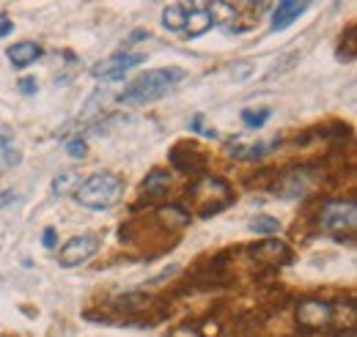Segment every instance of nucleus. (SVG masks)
<instances>
[{
    "instance_id": "nucleus-1",
    "label": "nucleus",
    "mask_w": 357,
    "mask_h": 337,
    "mask_svg": "<svg viewBox=\"0 0 357 337\" xmlns=\"http://www.w3.org/2000/svg\"><path fill=\"white\" fill-rule=\"evenodd\" d=\"M181 77H184V72L176 69V66L143 72L140 77H135L132 83L121 91L119 99L127 102V104H149V102H157V99H162Z\"/></svg>"
},
{
    "instance_id": "nucleus-2",
    "label": "nucleus",
    "mask_w": 357,
    "mask_h": 337,
    "mask_svg": "<svg viewBox=\"0 0 357 337\" xmlns=\"http://www.w3.org/2000/svg\"><path fill=\"white\" fill-rule=\"evenodd\" d=\"M121 195H124V181L116 173H93L91 178H86L77 187V192H75V198L80 201V206L93 211L113 209L121 201Z\"/></svg>"
},
{
    "instance_id": "nucleus-3",
    "label": "nucleus",
    "mask_w": 357,
    "mask_h": 337,
    "mask_svg": "<svg viewBox=\"0 0 357 337\" xmlns=\"http://www.w3.org/2000/svg\"><path fill=\"white\" fill-rule=\"evenodd\" d=\"M190 195H192V201H195L198 217H204V219L215 217L218 211H223L225 206L234 201L231 187H228L225 181H220V178H212V175H204L198 184H192Z\"/></svg>"
},
{
    "instance_id": "nucleus-4",
    "label": "nucleus",
    "mask_w": 357,
    "mask_h": 337,
    "mask_svg": "<svg viewBox=\"0 0 357 337\" xmlns=\"http://www.w3.org/2000/svg\"><path fill=\"white\" fill-rule=\"evenodd\" d=\"M357 222V203L355 201H330L321 214H319V225L327 233H347L352 230Z\"/></svg>"
},
{
    "instance_id": "nucleus-5",
    "label": "nucleus",
    "mask_w": 357,
    "mask_h": 337,
    "mask_svg": "<svg viewBox=\"0 0 357 337\" xmlns=\"http://www.w3.org/2000/svg\"><path fill=\"white\" fill-rule=\"evenodd\" d=\"M146 61V55H140V52H116V55H110L107 61H99V63H93L91 66V77H96V80H121L130 69L135 66H140Z\"/></svg>"
},
{
    "instance_id": "nucleus-6",
    "label": "nucleus",
    "mask_w": 357,
    "mask_h": 337,
    "mask_svg": "<svg viewBox=\"0 0 357 337\" xmlns=\"http://www.w3.org/2000/svg\"><path fill=\"white\" fill-rule=\"evenodd\" d=\"M96 253H99V239H96V236H91V233L75 236V239H69V242L61 247L58 263H61L63 269H72V266H80V263L91 260Z\"/></svg>"
},
{
    "instance_id": "nucleus-7",
    "label": "nucleus",
    "mask_w": 357,
    "mask_h": 337,
    "mask_svg": "<svg viewBox=\"0 0 357 337\" xmlns=\"http://www.w3.org/2000/svg\"><path fill=\"white\" fill-rule=\"evenodd\" d=\"M311 184H313V173L308 168L289 170V173H283V175L278 178L275 192H278V198H283V201H294V198H303V195L311 189Z\"/></svg>"
},
{
    "instance_id": "nucleus-8",
    "label": "nucleus",
    "mask_w": 357,
    "mask_h": 337,
    "mask_svg": "<svg viewBox=\"0 0 357 337\" xmlns=\"http://www.w3.org/2000/svg\"><path fill=\"white\" fill-rule=\"evenodd\" d=\"M333 304L330 301H321V299H305L297 304V321L308 329H321V327H330L333 321Z\"/></svg>"
},
{
    "instance_id": "nucleus-9",
    "label": "nucleus",
    "mask_w": 357,
    "mask_h": 337,
    "mask_svg": "<svg viewBox=\"0 0 357 337\" xmlns=\"http://www.w3.org/2000/svg\"><path fill=\"white\" fill-rule=\"evenodd\" d=\"M212 28H215V14L209 11V6L192 3V6L187 8V25H184L187 36H190V39H198V36L209 33Z\"/></svg>"
},
{
    "instance_id": "nucleus-10",
    "label": "nucleus",
    "mask_w": 357,
    "mask_h": 337,
    "mask_svg": "<svg viewBox=\"0 0 357 337\" xmlns=\"http://www.w3.org/2000/svg\"><path fill=\"white\" fill-rule=\"evenodd\" d=\"M305 11H308V3L280 0V3L275 6V11H272V22H269V28H272V31H286V28L294 25Z\"/></svg>"
},
{
    "instance_id": "nucleus-11",
    "label": "nucleus",
    "mask_w": 357,
    "mask_h": 337,
    "mask_svg": "<svg viewBox=\"0 0 357 337\" xmlns=\"http://www.w3.org/2000/svg\"><path fill=\"white\" fill-rule=\"evenodd\" d=\"M6 55H8L11 66H17V69H28L31 63H36V61H39L42 47H39L36 42H17L6 49Z\"/></svg>"
},
{
    "instance_id": "nucleus-12",
    "label": "nucleus",
    "mask_w": 357,
    "mask_h": 337,
    "mask_svg": "<svg viewBox=\"0 0 357 337\" xmlns=\"http://www.w3.org/2000/svg\"><path fill=\"white\" fill-rule=\"evenodd\" d=\"M253 258H259L261 263H278V260H286L289 258V247L278 239H264L261 244L253 247Z\"/></svg>"
},
{
    "instance_id": "nucleus-13",
    "label": "nucleus",
    "mask_w": 357,
    "mask_h": 337,
    "mask_svg": "<svg viewBox=\"0 0 357 337\" xmlns=\"http://www.w3.org/2000/svg\"><path fill=\"white\" fill-rule=\"evenodd\" d=\"M162 25L168 28V31H184V25H187V6H181V3H171L165 11H162Z\"/></svg>"
},
{
    "instance_id": "nucleus-14",
    "label": "nucleus",
    "mask_w": 357,
    "mask_h": 337,
    "mask_svg": "<svg viewBox=\"0 0 357 337\" xmlns=\"http://www.w3.org/2000/svg\"><path fill=\"white\" fill-rule=\"evenodd\" d=\"M80 187V175L75 170H63L52 178V195H69V192H77Z\"/></svg>"
},
{
    "instance_id": "nucleus-15",
    "label": "nucleus",
    "mask_w": 357,
    "mask_h": 337,
    "mask_svg": "<svg viewBox=\"0 0 357 337\" xmlns=\"http://www.w3.org/2000/svg\"><path fill=\"white\" fill-rule=\"evenodd\" d=\"M157 217L168 225V228H187L190 225V214L181 209V206H162V209L157 211Z\"/></svg>"
},
{
    "instance_id": "nucleus-16",
    "label": "nucleus",
    "mask_w": 357,
    "mask_h": 337,
    "mask_svg": "<svg viewBox=\"0 0 357 337\" xmlns=\"http://www.w3.org/2000/svg\"><path fill=\"white\" fill-rule=\"evenodd\" d=\"M168 184H171V175L162 173V170H154V173L146 175V181H143V192H146V195H162V192L168 189Z\"/></svg>"
},
{
    "instance_id": "nucleus-17",
    "label": "nucleus",
    "mask_w": 357,
    "mask_h": 337,
    "mask_svg": "<svg viewBox=\"0 0 357 337\" xmlns=\"http://www.w3.org/2000/svg\"><path fill=\"white\" fill-rule=\"evenodd\" d=\"M250 230L253 233H280V222H278V217H269V214H259V217H253L250 219Z\"/></svg>"
},
{
    "instance_id": "nucleus-18",
    "label": "nucleus",
    "mask_w": 357,
    "mask_h": 337,
    "mask_svg": "<svg viewBox=\"0 0 357 337\" xmlns=\"http://www.w3.org/2000/svg\"><path fill=\"white\" fill-rule=\"evenodd\" d=\"M272 110L269 107H261V110H242V124L248 129H261L269 121Z\"/></svg>"
},
{
    "instance_id": "nucleus-19",
    "label": "nucleus",
    "mask_w": 357,
    "mask_h": 337,
    "mask_svg": "<svg viewBox=\"0 0 357 337\" xmlns=\"http://www.w3.org/2000/svg\"><path fill=\"white\" fill-rule=\"evenodd\" d=\"M20 162H22V154H20L17 148H6V146H3V151H0V170L17 168Z\"/></svg>"
},
{
    "instance_id": "nucleus-20",
    "label": "nucleus",
    "mask_w": 357,
    "mask_h": 337,
    "mask_svg": "<svg viewBox=\"0 0 357 337\" xmlns=\"http://www.w3.org/2000/svg\"><path fill=\"white\" fill-rule=\"evenodd\" d=\"M66 151H69V157H75V159H86L89 157V146H86V140H69L66 143Z\"/></svg>"
},
{
    "instance_id": "nucleus-21",
    "label": "nucleus",
    "mask_w": 357,
    "mask_h": 337,
    "mask_svg": "<svg viewBox=\"0 0 357 337\" xmlns=\"http://www.w3.org/2000/svg\"><path fill=\"white\" fill-rule=\"evenodd\" d=\"M20 91H22V93H25V96H31V93H36V80H33V77H22V80H20Z\"/></svg>"
},
{
    "instance_id": "nucleus-22",
    "label": "nucleus",
    "mask_w": 357,
    "mask_h": 337,
    "mask_svg": "<svg viewBox=\"0 0 357 337\" xmlns=\"http://www.w3.org/2000/svg\"><path fill=\"white\" fill-rule=\"evenodd\" d=\"M42 244H45L47 250H52V247L58 244V239H55V228H45V233H42Z\"/></svg>"
},
{
    "instance_id": "nucleus-23",
    "label": "nucleus",
    "mask_w": 357,
    "mask_h": 337,
    "mask_svg": "<svg viewBox=\"0 0 357 337\" xmlns=\"http://www.w3.org/2000/svg\"><path fill=\"white\" fill-rule=\"evenodd\" d=\"M250 72H253V66H250V63H242V66L231 69V77H234V80H245V77H248Z\"/></svg>"
},
{
    "instance_id": "nucleus-24",
    "label": "nucleus",
    "mask_w": 357,
    "mask_h": 337,
    "mask_svg": "<svg viewBox=\"0 0 357 337\" xmlns=\"http://www.w3.org/2000/svg\"><path fill=\"white\" fill-rule=\"evenodd\" d=\"M11 31H14V22H11L8 17H3V14H0V39H3V36H8Z\"/></svg>"
},
{
    "instance_id": "nucleus-25",
    "label": "nucleus",
    "mask_w": 357,
    "mask_h": 337,
    "mask_svg": "<svg viewBox=\"0 0 357 337\" xmlns=\"http://www.w3.org/2000/svg\"><path fill=\"white\" fill-rule=\"evenodd\" d=\"M14 201H17V192H14V189L0 192V209H3V206H8V203H14Z\"/></svg>"
},
{
    "instance_id": "nucleus-26",
    "label": "nucleus",
    "mask_w": 357,
    "mask_h": 337,
    "mask_svg": "<svg viewBox=\"0 0 357 337\" xmlns=\"http://www.w3.org/2000/svg\"><path fill=\"white\" fill-rule=\"evenodd\" d=\"M137 39H149V31H135V33H130L127 44H137Z\"/></svg>"
}]
</instances>
